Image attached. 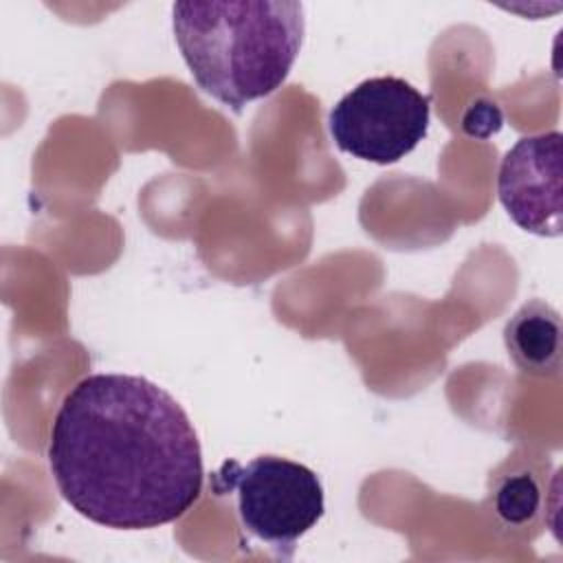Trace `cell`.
<instances>
[{
	"label": "cell",
	"instance_id": "cell-1",
	"mask_svg": "<svg viewBox=\"0 0 563 563\" xmlns=\"http://www.w3.org/2000/svg\"><path fill=\"white\" fill-rule=\"evenodd\" d=\"M57 490L117 530L180 519L202 493V451L185 409L134 374H90L64 396L46 449Z\"/></svg>",
	"mask_w": 563,
	"mask_h": 563
},
{
	"label": "cell",
	"instance_id": "cell-5",
	"mask_svg": "<svg viewBox=\"0 0 563 563\" xmlns=\"http://www.w3.org/2000/svg\"><path fill=\"white\" fill-rule=\"evenodd\" d=\"M561 143L559 130L523 136L504 154L497 174V196L510 220L543 238H559L563 231Z\"/></svg>",
	"mask_w": 563,
	"mask_h": 563
},
{
	"label": "cell",
	"instance_id": "cell-6",
	"mask_svg": "<svg viewBox=\"0 0 563 563\" xmlns=\"http://www.w3.org/2000/svg\"><path fill=\"white\" fill-rule=\"evenodd\" d=\"M512 363L530 376H556L561 369V314L543 299L526 301L504 325Z\"/></svg>",
	"mask_w": 563,
	"mask_h": 563
},
{
	"label": "cell",
	"instance_id": "cell-2",
	"mask_svg": "<svg viewBox=\"0 0 563 563\" xmlns=\"http://www.w3.org/2000/svg\"><path fill=\"white\" fill-rule=\"evenodd\" d=\"M180 55L207 95L233 112L273 95L292 70L306 20L301 2H176Z\"/></svg>",
	"mask_w": 563,
	"mask_h": 563
},
{
	"label": "cell",
	"instance_id": "cell-4",
	"mask_svg": "<svg viewBox=\"0 0 563 563\" xmlns=\"http://www.w3.org/2000/svg\"><path fill=\"white\" fill-rule=\"evenodd\" d=\"M429 103L427 95L400 77H372L332 106L328 130L341 152L389 165L427 136Z\"/></svg>",
	"mask_w": 563,
	"mask_h": 563
},
{
	"label": "cell",
	"instance_id": "cell-3",
	"mask_svg": "<svg viewBox=\"0 0 563 563\" xmlns=\"http://www.w3.org/2000/svg\"><path fill=\"white\" fill-rule=\"evenodd\" d=\"M216 495H235V512L244 532L290 559L295 543L323 517L319 475L279 455H260L246 464L227 460L211 477Z\"/></svg>",
	"mask_w": 563,
	"mask_h": 563
},
{
	"label": "cell",
	"instance_id": "cell-7",
	"mask_svg": "<svg viewBox=\"0 0 563 563\" xmlns=\"http://www.w3.org/2000/svg\"><path fill=\"white\" fill-rule=\"evenodd\" d=\"M493 506L497 517L508 526H523L534 519L541 506V490L532 475L515 473L504 477L495 493Z\"/></svg>",
	"mask_w": 563,
	"mask_h": 563
}]
</instances>
